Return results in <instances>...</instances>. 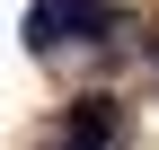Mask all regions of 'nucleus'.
Wrapping results in <instances>:
<instances>
[{
    "label": "nucleus",
    "mask_w": 159,
    "mask_h": 150,
    "mask_svg": "<svg viewBox=\"0 0 159 150\" xmlns=\"http://www.w3.org/2000/svg\"><path fill=\"white\" fill-rule=\"evenodd\" d=\"M115 9L106 0H35L27 9V53H62V44H89V35H106Z\"/></svg>",
    "instance_id": "1"
},
{
    "label": "nucleus",
    "mask_w": 159,
    "mask_h": 150,
    "mask_svg": "<svg viewBox=\"0 0 159 150\" xmlns=\"http://www.w3.org/2000/svg\"><path fill=\"white\" fill-rule=\"evenodd\" d=\"M71 133H89V141H106V150H115V133H124L115 97H80V106H71Z\"/></svg>",
    "instance_id": "2"
},
{
    "label": "nucleus",
    "mask_w": 159,
    "mask_h": 150,
    "mask_svg": "<svg viewBox=\"0 0 159 150\" xmlns=\"http://www.w3.org/2000/svg\"><path fill=\"white\" fill-rule=\"evenodd\" d=\"M62 150H106V141H89V133H71V141H62Z\"/></svg>",
    "instance_id": "3"
}]
</instances>
